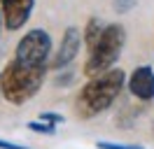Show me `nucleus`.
I'll use <instances>...</instances> for the list:
<instances>
[{"label":"nucleus","mask_w":154,"mask_h":149,"mask_svg":"<svg viewBox=\"0 0 154 149\" xmlns=\"http://www.w3.org/2000/svg\"><path fill=\"white\" fill-rule=\"evenodd\" d=\"M35 7V0H0L2 21L7 30H19L30 19V12Z\"/></svg>","instance_id":"nucleus-6"},{"label":"nucleus","mask_w":154,"mask_h":149,"mask_svg":"<svg viewBox=\"0 0 154 149\" xmlns=\"http://www.w3.org/2000/svg\"><path fill=\"white\" fill-rule=\"evenodd\" d=\"M124 84H126V72L119 68H112V70L98 74V77H91L77 93V100H75L77 112L84 119L98 117L100 112H105L117 100Z\"/></svg>","instance_id":"nucleus-1"},{"label":"nucleus","mask_w":154,"mask_h":149,"mask_svg":"<svg viewBox=\"0 0 154 149\" xmlns=\"http://www.w3.org/2000/svg\"><path fill=\"white\" fill-rule=\"evenodd\" d=\"M0 98H2V86H0Z\"/></svg>","instance_id":"nucleus-15"},{"label":"nucleus","mask_w":154,"mask_h":149,"mask_svg":"<svg viewBox=\"0 0 154 149\" xmlns=\"http://www.w3.org/2000/svg\"><path fill=\"white\" fill-rule=\"evenodd\" d=\"M28 128L35 130V133H42V135H54V126L51 123H45V121H28Z\"/></svg>","instance_id":"nucleus-9"},{"label":"nucleus","mask_w":154,"mask_h":149,"mask_svg":"<svg viewBox=\"0 0 154 149\" xmlns=\"http://www.w3.org/2000/svg\"><path fill=\"white\" fill-rule=\"evenodd\" d=\"M103 30H105V26H103V21H100L98 17H91L87 21V28H84V42H87L89 51L98 44V40H100V35H103Z\"/></svg>","instance_id":"nucleus-8"},{"label":"nucleus","mask_w":154,"mask_h":149,"mask_svg":"<svg viewBox=\"0 0 154 149\" xmlns=\"http://www.w3.org/2000/svg\"><path fill=\"white\" fill-rule=\"evenodd\" d=\"M128 91L138 100H154V68L152 65H138L128 74Z\"/></svg>","instance_id":"nucleus-7"},{"label":"nucleus","mask_w":154,"mask_h":149,"mask_svg":"<svg viewBox=\"0 0 154 149\" xmlns=\"http://www.w3.org/2000/svg\"><path fill=\"white\" fill-rule=\"evenodd\" d=\"M0 149H28V147L17 144V142H12V140H2V138H0Z\"/></svg>","instance_id":"nucleus-13"},{"label":"nucleus","mask_w":154,"mask_h":149,"mask_svg":"<svg viewBox=\"0 0 154 149\" xmlns=\"http://www.w3.org/2000/svg\"><path fill=\"white\" fill-rule=\"evenodd\" d=\"M133 5H135V0H115V2H112V7H115L117 14H126L128 9H133Z\"/></svg>","instance_id":"nucleus-11"},{"label":"nucleus","mask_w":154,"mask_h":149,"mask_svg":"<svg viewBox=\"0 0 154 149\" xmlns=\"http://www.w3.org/2000/svg\"><path fill=\"white\" fill-rule=\"evenodd\" d=\"M96 147L98 149H145L140 144H122V142H105V140H100Z\"/></svg>","instance_id":"nucleus-10"},{"label":"nucleus","mask_w":154,"mask_h":149,"mask_svg":"<svg viewBox=\"0 0 154 149\" xmlns=\"http://www.w3.org/2000/svg\"><path fill=\"white\" fill-rule=\"evenodd\" d=\"M126 44V28L122 23H107L98 44L89 51V58L84 63V74L89 79L112 70L122 56V49Z\"/></svg>","instance_id":"nucleus-3"},{"label":"nucleus","mask_w":154,"mask_h":149,"mask_svg":"<svg viewBox=\"0 0 154 149\" xmlns=\"http://www.w3.org/2000/svg\"><path fill=\"white\" fill-rule=\"evenodd\" d=\"M82 37H84V33H79L77 26H68L66 30H63L61 42H58L56 54L51 56V61H49V68H51V70H61V68H66V65L72 63L77 58V54H79Z\"/></svg>","instance_id":"nucleus-5"},{"label":"nucleus","mask_w":154,"mask_h":149,"mask_svg":"<svg viewBox=\"0 0 154 149\" xmlns=\"http://www.w3.org/2000/svg\"><path fill=\"white\" fill-rule=\"evenodd\" d=\"M47 70L49 68H35V65H26L12 58L0 74L2 98L12 105L28 102L30 98H35V93H40L42 84L47 79Z\"/></svg>","instance_id":"nucleus-2"},{"label":"nucleus","mask_w":154,"mask_h":149,"mask_svg":"<svg viewBox=\"0 0 154 149\" xmlns=\"http://www.w3.org/2000/svg\"><path fill=\"white\" fill-rule=\"evenodd\" d=\"M40 121L56 126V123H61V121H63V117H61V114H54V112H40Z\"/></svg>","instance_id":"nucleus-12"},{"label":"nucleus","mask_w":154,"mask_h":149,"mask_svg":"<svg viewBox=\"0 0 154 149\" xmlns=\"http://www.w3.org/2000/svg\"><path fill=\"white\" fill-rule=\"evenodd\" d=\"M2 26H5V21H2V12H0V33H2Z\"/></svg>","instance_id":"nucleus-14"},{"label":"nucleus","mask_w":154,"mask_h":149,"mask_svg":"<svg viewBox=\"0 0 154 149\" xmlns=\"http://www.w3.org/2000/svg\"><path fill=\"white\" fill-rule=\"evenodd\" d=\"M14 58L26 65L49 68V61H51V37H49V33L45 28H30L17 42Z\"/></svg>","instance_id":"nucleus-4"}]
</instances>
